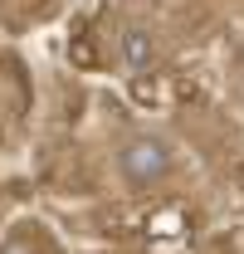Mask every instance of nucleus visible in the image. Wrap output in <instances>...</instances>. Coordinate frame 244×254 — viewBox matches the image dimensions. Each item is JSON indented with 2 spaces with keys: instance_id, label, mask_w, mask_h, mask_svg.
Returning a JSON list of instances; mask_svg holds the SVG:
<instances>
[{
  "instance_id": "1",
  "label": "nucleus",
  "mask_w": 244,
  "mask_h": 254,
  "mask_svg": "<svg viewBox=\"0 0 244 254\" xmlns=\"http://www.w3.org/2000/svg\"><path fill=\"white\" fill-rule=\"evenodd\" d=\"M118 171H122L127 186H156V181H166V176L176 171V152H171L166 137H156V132H137V137L122 142Z\"/></svg>"
},
{
  "instance_id": "2",
  "label": "nucleus",
  "mask_w": 244,
  "mask_h": 254,
  "mask_svg": "<svg viewBox=\"0 0 244 254\" xmlns=\"http://www.w3.org/2000/svg\"><path fill=\"white\" fill-rule=\"evenodd\" d=\"M156 59H161V54H156V39L147 30H137V25L122 30V39H118V64L127 68V73H147V68H156Z\"/></svg>"
},
{
  "instance_id": "3",
  "label": "nucleus",
  "mask_w": 244,
  "mask_h": 254,
  "mask_svg": "<svg viewBox=\"0 0 244 254\" xmlns=\"http://www.w3.org/2000/svg\"><path fill=\"white\" fill-rule=\"evenodd\" d=\"M0 254H34V250L25 245V240H5V245H0Z\"/></svg>"
}]
</instances>
